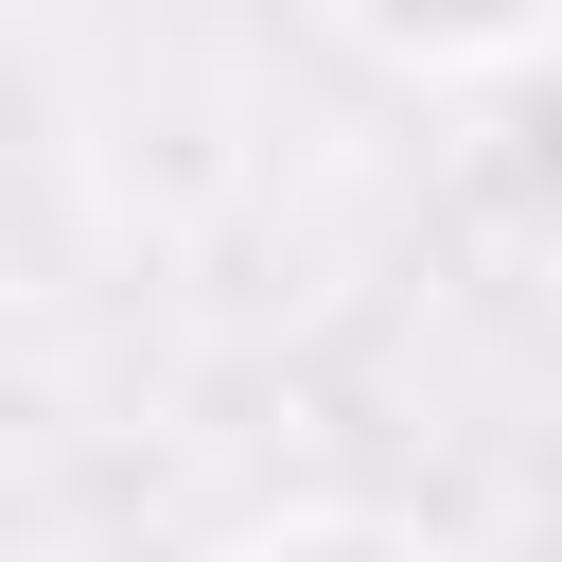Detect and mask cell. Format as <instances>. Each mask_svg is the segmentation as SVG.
I'll use <instances>...</instances> for the list:
<instances>
[{
  "label": "cell",
  "instance_id": "cell-1",
  "mask_svg": "<svg viewBox=\"0 0 562 562\" xmlns=\"http://www.w3.org/2000/svg\"><path fill=\"white\" fill-rule=\"evenodd\" d=\"M351 53H386L404 88H509L562 53V0H334Z\"/></svg>",
  "mask_w": 562,
  "mask_h": 562
},
{
  "label": "cell",
  "instance_id": "cell-2",
  "mask_svg": "<svg viewBox=\"0 0 562 562\" xmlns=\"http://www.w3.org/2000/svg\"><path fill=\"white\" fill-rule=\"evenodd\" d=\"M228 562H457V544H439V527H404V509L299 492V509H263V527H228Z\"/></svg>",
  "mask_w": 562,
  "mask_h": 562
}]
</instances>
